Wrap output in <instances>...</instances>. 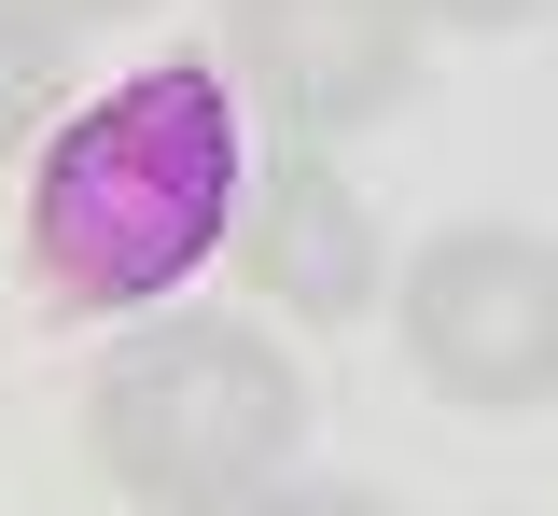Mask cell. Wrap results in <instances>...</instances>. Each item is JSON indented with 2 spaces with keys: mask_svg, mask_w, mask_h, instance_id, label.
Wrapping results in <instances>:
<instances>
[{
  "mask_svg": "<svg viewBox=\"0 0 558 516\" xmlns=\"http://www.w3.org/2000/svg\"><path fill=\"white\" fill-rule=\"evenodd\" d=\"M252 210V98L223 57L98 84L28 153V280L84 321H154L209 251H238Z\"/></svg>",
  "mask_w": 558,
  "mask_h": 516,
  "instance_id": "cell-1",
  "label": "cell"
},
{
  "mask_svg": "<svg viewBox=\"0 0 558 516\" xmlns=\"http://www.w3.org/2000/svg\"><path fill=\"white\" fill-rule=\"evenodd\" d=\"M84 446L140 516H238L307 446V377L279 364V335L223 307H154L140 335H112L84 391Z\"/></svg>",
  "mask_w": 558,
  "mask_h": 516,
  "instance_id": "cell-2",
  "label": "cell"
},
{
  "mask_svg": "<svg viewBox=\"0 0 558 516\" xmlns=\"http://www.w3.org/2000/svg\"><path fill=\"white\" fill-rule=\"evenodd\" d=\"M391 321H405V364L447 405H545L558 391V251L531 223L418 237L405 280H391Z\"/></svg>",
  "mask_w": 558,
  "mask_h": 516,
  "instance_id": "cell-3",
  "label": "cell"
},
{
  "mask_svg": "<svg viewBox=\"0 0 558 516\" xmlns=\"http://www.w3.org/2000/svg\"><path fill=\"white\" fill-rule=\"evenodd\" d=\"M418 0H223V84L279 112V140H349L418 98Z\"/></svg>",
  "mask_w": 558,
  "mask_h": 516,
  "instance_id": "cell-4",
  "label": "cell"
},
{
  "mask_svg": "<svg viewBox=\"0 0 558 516\" xmlns=\"http://www.w3.org/2000/svg\"><path fill=\"white\" fill-rule=\"evenodd\" d=\"M238 266H252V294H279L293 321H363V307H377V210L349 196V168L322 140H279L266 168H252Z\"/></svg>",
  "mask_w": 558,
  "mask_h": 516,
  "instance_id": "cell-5",
  "label": "cell"
},
{
  "mask_svg": "<svg viewBox=\"0 0 558 516\" xmlns=\"http://www.w3.org/2000/svg\"><path fill=\"white\" fill-rule=\"evenodd\" d=\"M57 112V14L0 0V153H28V126Z\"/></svg>",
  "mask_w": 558,
  "mask_h": 516,
  "instance_id": "cell-6",
  "label": "cell"
},
{
  "mask_svg": "<svg viewBox=\"0 0 558 516\" xmlns=\"http://www.w3.org/2000/svg\"><path fill=\"white\" fill-rule=\"evenodd\" d=\"M238 516H391L377 489H336V475H279L266 503H238Z\"/></svg>",
  "mask_w": 558,
  "mask_h": 516,
  "instance_id": "cell-7",
  "label": "cell"
},
{
  "mask_svg": "<svg viewBox=\"0 0 558 516\" xmlns=\"http://www.w3.org/2000/svg\"><path fill=\"white\" fill-rule=\"evenodd\" d=\"M418 14H433V28H531L545 0H418Z\"/></svg>",
  "mask_w": 558,
  "mask_h": 516,
  "instance_id": "cell-8",
  "label": "cell"
},
{
  "mask_svg": "<svg viewBox=\"0 0 558 516\" xmlns=\"http://www.w3.org/2000/svg\"><path fill=\"white\" fill-rule=\"evenodd\" d=\"M57 28H112V14H154V0H43Z\"/></svg>",
  "mask_w": 558,
  "mask_h": 516,
  "instance_id": "cell-9",
  "label": "cell"
},
{
  "mask_svg": "<svg viewBox=\"0 0 558 516\" xmlns=\"http://www.w3.org/2000/svg\"><path fill=\"white\" fill-rule=\"evenodd\" d=\"M545 14H558V0H545Z\"/></svg>",
  "mask_w": 558,
  "mask_h": 516,
  "instance_id": "cell-10",
  "label": "cell"
}]
</instances>
